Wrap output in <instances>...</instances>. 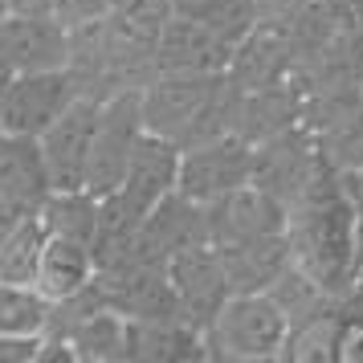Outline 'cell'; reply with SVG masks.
I'll return each instance as SVG.
<instances>
[{
  "instance_id": "6",
  "label": "cell",
  "mask_w": 363,
  "mask_h": 363,
  "mask_svg": "<svg viewBox=\"0 0 363 363\" xmlns=\"http://www.w3.org/2000/svg\"><path fill=\"white\" fill-rule=\"evenodd\" d=\"M99 123H102V99L78 94V99L69 102L66 115L41 135V147H45V160H50L53 188L57 192L86 188L90 160H94V139H99Z\"/></svg>"
},
{
  "instance_id": "5",
  "label": "cell",
  "mask_w": 363,
  "mask_h": 363,
  "mask_svg": "<svg viewBox=\"0 0 363 363\" xmlns=\"http://www.w3.org/2000/svg\"><path fill=\"white\" fill-rule=\"evenodd\" d=\"M143 131H147V123H143L139 90H115L111 99H102V123H99V139H94L90 180H86V188L94 196H106L123 184Z\"/></svg>"
},
{
  "instance_id": "17",
  "label": "cell",
  "mask_w": 363,
  "mask_h": 363,
  "mask_svg": "<svg viewBox=\"0 0 363 363\" xmlns=\"http://www.w3.org/2000/svg\"><path fill=\"white\" fill-rule=\"evenodd\" d=\"M106 9H111V0H53V17L66 21L69 29L90 25V21H102Z\"/></svg>"
},
{
  "instance_id": "11",
  "label": "cell",
  "mask_w": 363,
  "mask_h": 363,
  "mask_svg": "<svg viewBox=\"0 0 363 363\" xmlns=\"http://www.w3.org/2000/svg\"><path fill=\"white\" fill-rule=\"evenodd\" d=\"M53 192L57 188L41 139L0 131V196L13 200L21 213H41Z\"/></svg>"
},
{
  "instance_id": "16",
  "label": "cell",
  "mask_w": 363,
  "mask_h": 363,
  "mask_svg": "<svg viewBox=\"0 0 363 363\" xmlns=\"http://www.w3.org/2000/svg\"><path fill=\"white\" fill-rule=\"evenodd\" d=\"M53 323V302L37 286L0 281V335H45Z\"/></svg>"
},
{
  "instance_id": "10",
  "label": "cell",
  "mask_w": 363,
  "mask_h": 363,
  "mask_svg": "<svg viewBox=\"0 0 363 363\" xmlns=\"http://www.w3.org/2000/svg\"><path fill=\"white\" fill-rule=\"evenodd\" d=\"M167 278H172V294H176V311L184 323L192 327H208V318L220 311V302L233 294L229 274L216 245H196L184 249L167 262Z\"/></svg>"
},
{
  "instance_id": "8",
  "label": "cell",
  "mask_w": 363,
  "mask_h": 363,
  "mask_svg": "<svg viewBox=\"0 0 363 363\" xmlns=\"http://www.w3.org/2000/svg\"><path fill=\"white\" fill-rule=\"evenodd\" d=\"M286 229H290V204L262 184H245V188L208 204V241L213 245L278 237Z\"/></svg>"
},
{
  "instance_id": "13",
  "label": "cell",
  "mask_w": 363,
  "mask_h": 363,
  "mask_svg": "<svg viewBox=\"0 0 363 363\" xmlns=\"http://www.w3.org/2000/svg\"><path fill=\"white\" fill-rule=\"evenodd\" d=\"M131 359H151V363L208 359L204 330L192 327V323H184L180 314L131 318Z\"/></svg>"
},
{
  "instance_id": "9",
  "label": "cell",
  "mask_w": 363,
  "mask_h": 363,
  "mask_svg": "<svg viewBox=\"0 0 363 363\" xmlns=\"http://www.w3.org/2000/svg\"><path fill=\"white\" fill-rule=\"evenodd\" d=\"M180 160H184V143L167 139V135L143 131L131 164H127V176L115 188V196L147 220L155 213V204H164L180 188Z\"/></svg>"
},
{
  "instance_id": "15",
  "label": "cell",
  "mask_w": 363,
  "mask_h": 363,
  "mask_svg": "<svg viewBox=\"0 0 363 363\" xmlns=\"http://www.w3.org/2000/svg\"><path fill=\"white\" fill-rule=\"evenodd\" d=\"M50 229L41 213H29L17 229L9 233V241L0 245V281H17V286H37L41 253H45Z\"/></svg>"
},
{
  "instance_id": "12",
  "label": "cell",
  "mask_w": 363,
  "mask_h": 363,
  "mask_svg": "<svg viewBox=\"0 0 363 363\" xmlns=\"http://www.w3.org/2000/svg\"><path fill=\"white\" fill-rule=\"evenodd\" d=\"M94 278H99V249L50 233L45 253H41V269H37V290L50 298L53 306H62L69 298H78L82 290H90Z\"/></svg>"
},
{
  "instance_id": "19",
  "label": "cell",
  "mask_w": 363,
  "mask_h": 363,
  "mask_svg": "<svg viewBox=\"0 0 363 363\" xmlns=\"http://www.w3.org/2000/svg\"><path fill=\"white\" fill-rule=\"evenodd\" d=\"M25 216H29V213H21V208L13 204V200H4V196H0V245L9 241V233L17 229V225L25 220Z\"/></svg>"
},
{
  "instance_id": "18",
  "label": "cell",
  "mask_w": 363,
  "mask_h": 363,
  "mask_svg": "<svg viewBox=\"0 0 363 363\" xmlns=\"http://www.w3.org/2000/svg\"><path fill=\"white\" fill-rule=\"evenodd\" d=\"M45 335H0V363H37Z\"/></svg>"
},
{
  "instance_id": "4",
  "label": "cell",
  "mask_w": 363,
  "mask_h": 363,
  "mask_svg": "<svg viewBox=\"0 0 363 363\" xmlns=\"http://www.w3.org/2000/svg\"><path fill=\"white\" fill-rule=\"evenodd\" d=\"M78 94H86V90L78 86V74L69 66L17 74L9 82L4 106H0V131H17V135L41 139L69 111V102L78 99Z\"/></svg>"
},
{
  "instance_id": "3",
  "label": "cell",
  "mask_w": 363,
  "mask_h": 363,
  "mask_svg": "<svg viewBox=\"0 0 363 363\" xmlns=\"http://www.w3.org/2000/svg\"><path fill=\"white\" fill-rule=\"evenodd\" d=\"M253 167H257V143L253 139L237 131L216 135V139L184 147L180 188L176 192L196 200V204H213V200L253 184Z\"/></svg>"
},
{
  "instance_id": "14",
  "label": "cell",
  "mask_w": 363,
  "mask_h": 363,
  "mask_svg": "<svg viewBox=\"0 0 363 363\" xmlns=\"http://www.w3.org/2000/svg\"><path fill=\"white\" fill-rule=\"evenodd\" d=\"M41 220L53 237H69L82 245L99 249L102 237V200L90 188H74V192H53L41 208Z\"/></svg>"
},
{
  "instance_id": "21",
  "label": "cell",
  "mask_w": 363,
  "mask_h": 363,
  "mask_svg": "<svg viewBox=\"0 0 363 363\" xmlns=\"http://www.w3.org/2000/svg\"><path fill=\"white\" fill-rule=\"evenodd\" d=\"M359 180H363V167H359Z\"/></svg>"
},
{
  "instance_id": "1",
  "label": "cell",
  "mask_w": 363,
  "mask_h": 363,
  "mask_svg": "<svg viewBox=\"0 0 363 363\" xmlns=\"http://www.w3.org/2000/svg\"><path fill=\"white\" fill-rule=\"evenodd\" d=\"M290 330H294L290 314L281 311L269 290H237L208 318L204 347H208V359L269 363V359H286Z\"/></svg>"
},
{
  "instance_id": "2",
  "label": "cell",
  "mask_w": 363,
  "mask_h": 363,
  "mask_svg": "<svg viewBox=\"0 0 363 363\" xmlns=\"http://www.w3.org/2000/svg\"><path fill=\"white\" fill-rule=\"evenodd\" d=\"M225 86H229L225 74H160L151 86L139 90L147 131L167 135L184 147L216 139L208 118L220 111Z\"/></svg>"
},
{
  "instance_id": "20",
  "label": "cell",
  "mask_w": 363,
  "mask_h": 363,
  "mask_svg": "<svg viewBox=\"0 0 363 363\" xmlns=\"http://www.w3.org/2000/svg\"><path fill=\"white\" fill-rule=\"evenodd\" d=\"M13 78H17V69L0 57V106H4V94H9V82H13Z\"/></svg>"
},
{
  "instance_id": "7",
  "label": "cell",
  "mask_w": 363,
  "mask_h": 363,
  "mask_svg": "<svg viewBox=\"0 0 363 363\" xmlns=\"http://www.w3.org/2000/svg\"><path fill=\"white\" fill-rule=\"evenodd\" d=\"M0 57L17 74L66 69L74 62V29L53 13H9L0 21Z\"/></svg>"
}]
</instances>
